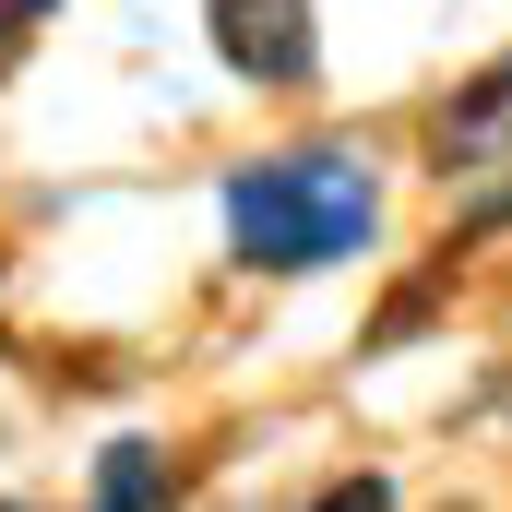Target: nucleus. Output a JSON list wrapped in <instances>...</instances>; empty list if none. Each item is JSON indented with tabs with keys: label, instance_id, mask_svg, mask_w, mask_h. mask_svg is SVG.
I'll use <instances>...</instances> for the list:
<instances>
[{
	"label": "nucleus",
	"instance_id": "f257e3e1",
	"mask_svg": "<svg viewBox=\"0 0 512 512\" xmlns=\"http://www.w3.org/2000/svg\"><path fill=\"white\" fill-rule=\"evenodd\" d=\"M227 227H239V262L262 274H322L382 227V203L358 155H262L227 179Z\"/></svg>",
	"mask_w": 512,
	"mask_h": 512
},
{
	"label": "nucleus",
	"instance_id": "f03ea898",
	"mask_svg": "<svg viewBox=\"0 0 512 512\" xmlns=\"http://www.w3.org/2000/svg\"><path fill=\"white\" fill-rule=\"evenodd\" d=\"M203 24H215V48H227V72L239 84H310L322 72V24H310V0H203Z\"/></svg>",
	"mask_w": 512,
	"mask_h": 512
},
{
	"label": "nucleus",
	"instance_id": "7ed1b4c3",
	"mask_svg": "<svg viewBox=\"0 0 512 512\" xmlns=\"http://www.w3.org/2000/svg\"><path fill=\"white\" fill-rule=\"evenodd\" d=\"M167 501V453L155 441H108V465H96V512H155Z\"/></svg>",
	"mask_w": 512,
	"mask_h": 512
},
{
	"label": "nucleus",
	"instance_id": "20e7f679",
	"mask_svg": "<svg viewBox=\"0 0 512 512\" xmlns=\"http://www.w3.org/2000/svg\"><path fill=\"white\" fill-rule=\"evenodd\" d=\"M501 108H512V60L489 72V84H477V96H453V120H441V143H453V131H489Z\"/></svg>",
	"mask_w": 512,
	"mask_h": 512
},
{
	"label": "nucleus",
	"instance_id": "39448f33",
	"mask_svg": "<svg viewBox=\"0 0 512 512\" xmlns=\"http://www.w3.org/2000/svg\"><path fill=\"white\" fill-rule=\"evenodd\" d=\"M310 512H393V489H382V477H334Z\"/></svg>",
	"mask_w": 512,
	"mask_h": 512
},
{
	"label": "nucleus",
	"instance_id": "423d86ee",
	"mask_svg": "<svg viewBox=\"0 0 512 512\" xmlns=\"http://www.w3.org/2000/svg\"><path fill=\"white\" fill-rule=\"evenodd\" d=\"M24 12H48V0H0V24H24Z\"/></svg>",
	"mask_w": 512,
	"mask_h": 512
}]
</instances>
